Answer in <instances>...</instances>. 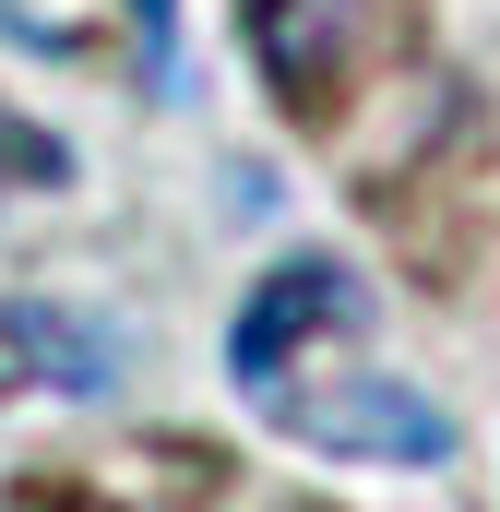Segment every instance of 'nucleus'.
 <instances>
[{"mask_svg": "<svg viewBox=\"0 0 500 512\" xmlns=\"http://www.w3.org/2000/svg\"><path fill=\"white\" fill-rule=\"evenodd\" d=\"M262 417L310 453H358V465H441L453 417L405 382H310V393H262Z\"/></svg>", "mask_w": 500, "mask_h": 512, "instance_id": "nucleus-1", "label": "nucleus"}, {"mask_svg": "<svg viewBox=\"0 0 500 512\" xmlns=\"http://www.w3.org/2000/svg\"><path fill=\"white\" fill-rule=\"evenodd\" d=\"M131 24H143V84L179 96V0H131Z\"/></svg>", "mask_w": 500, "mask_h": 512, "instance_id": "nucleus-6", "label": "nucleus"}, {"mask_svg": "<svg viewBox=\"0 0 500 512\" xmlns=\"http://www.w3.org/2000/svg\"><path fill=\"white\" fill-rule=\"evenodd\" d=\"M12 512H120V501H84V489H36V501H12Z\"/></svg>", "mask_w": 500, "mask_h": 512, "instance_id": "nucleus-7", "label": "nucleus"}, {"mask_svg": "<svg viewBox=\"0 0 500 512\" xmlns=\"http://www.w3.org/2000/svg\"><path fill=\"white\" fill-rule=\"evenodd\" d=\"M12 179H24V191H60V179H72V155H60V143H48V131H24V120H0V191H12Z\"/></svg>", "mask_w": 500, "mask_h": 512, "instance_id": "nucleus-5", "label": "nucleus"}, {"mask_svg": "<svg viewBox=\"0 0 500 512\" xmlns=\"http://www.w3.org/2000/svg\"><path fill=\"white\" fill-rule=\"evenodd\" d=\"M12 382L96 405V393L131 382V334L108 310H72V298H0V393Z\"/></svg>", "mask_w": 500, "mask_h": 512, "instance_id": "nucleus-4", "label": "nucleus"}, {"mask_svg": "<svg viewBox=\"0 0 500 512\" xmlns=\"http://www.w3.org/2000/svg\"><path fill=\"white\" fill-rule=\"evenodd\" d=\"M370 322V286L346 274V262H274L262 286H250V310L227 322V370H239V393L262 405V393H286V358L310 346V334H358Z\"/></svg>", "mask_w": 500, "mask_h": 512, "instance_id": "nucleus-2", "label": "nucleus"}, {"mask_svg": "<svg viewBox=\"0 0 500 512\" xmlns=\"http://www.w3.org/2000/svg\"><path fill=\"white\" fill-rule=\"evenodd\" d=\"M393 36V0H250V60L274 72V96L310 120L334 108V84Z\"/></svg>", "mask_w": 500, "mask_h": 512, "instance_id": "nucleus-3", "label": "nucleus"}]
</instances>
